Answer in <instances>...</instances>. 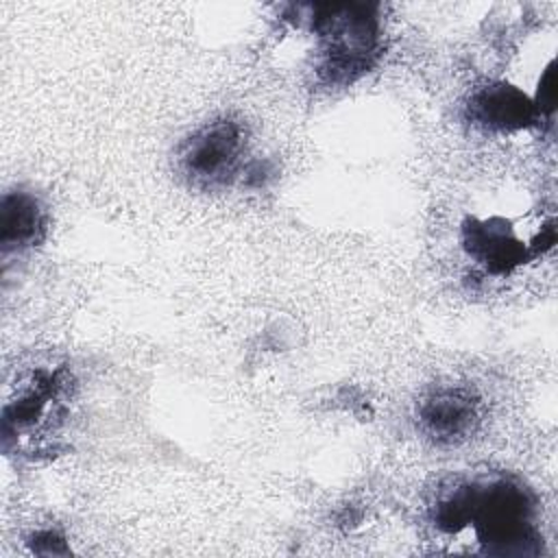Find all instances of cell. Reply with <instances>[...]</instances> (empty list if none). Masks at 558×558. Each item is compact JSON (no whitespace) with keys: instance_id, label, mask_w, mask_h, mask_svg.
I'll list each match as a JSON object with an SVG mask.
<instances>
[{"instance_id":"6da1fadb","label":"cell","mask_w":558,"mask_h":558,"mask_svg":"<svg viewBox=\"0 0 558 558\" xmlns=\"http://www.w3.org/2000/svg\"><path fill=\"white\" fill-rule=\"evenodd\" d=\"M238 129L233 124H216L192 142L187 166L201 177H211L231 166L238 153Z\"/></svg>"},{"instance_id":"7a4b0ae2","label":"cell","mask_w":558,"mask_h":558,"mask_svg":"<svg viewBox=\"0 0 558 558\" xmlns=\"http://www.w3.org/2000/svg\"><path fill=\"white\" fill-rule=\"evenodd\" d=\"M482 120L497 126H521L532 118V105L510 87H493L477 98Z\"/></svg>"},{"instance_id":"3957f363","label":"cell","mask_w":558,"mask_h":558,"mask_svg":"<svg viewBox=\"0 0 558 558\" xmlns=\"http://www.w3.org/2000/svg\"><path fill=\"white\" fill-rule=\"evenodd\" d=\"M39 209L33 198L24 194L7 196L2 203V244L15 246L35 238L39 229Z\"/></svg>"},{"instance_id":"277c9868","label":"cell","mask_w":558,"mask_h":558,"mask_svg":"<svg viewBox=\"0 0 558 558\" xmlns=\"http://www.w3.org/2000/svg\"><path fill=\"white\" fill-rule=\"evenodd\" d=\"M427 423L445 434L458 432L471 418V405L458 397H440L429 403L425 412Z\"/></svg>"},{"instance_id":"5b68a950","label":"cell","mask_w":558,"mask_h":558,"mask_svg":"<svg viewBox=\"0 0 558 558\" xmlns=\"http://www.w3.org/2000/svg\"><path fill=\"white\" fill-rule=\"evenodd\" d=\"M554 100H556V87H554V70L549 68L545 72V78H543V87H541V107H547L551 109L554 107Z\"/></svg>"}]
</instances>
